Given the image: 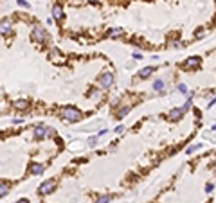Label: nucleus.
Returning <instances> with one entry per match:
<instances>
[{
  "instance_id": "f257e3e1",
  "label": "nucleus",
  "mask_w": 216,
  "mask_h": 203,
  "mask_svg": "<svg viewBox=\"0 0 216 203\" xmlns=\"http://www.w3.org/2000/svg\"><path fill=\"white\" fill-rule=\"evenodd\" d=\"M61 117L65 121H68V122H76V121L81 119V112L76 110V108H72V106H67V108L61 110Z\"/></svg>"
},
{
  "instance_id": "f03ea898",
  "label": "nucleus",
  "mask_w": 216,
  "mask_h": 203,
  "mask_svg": "<svg viewBox=\"0 0 216 203\" xmlns=\"http://www.w3.org/2000/svg\"><path fill=\"white\" fill-rule=\"evenodd\" d=\"M56 135V131L52 130V128H49V126H38L36 130H34V137L38 139V140H41V139H45V137H54Z\"/></svg>"
},
{
  "instance_id": "7ed1b4c3",
  "label": "nucleus",
  "mask_w": 216,
  "mask_h": 203,
  "mask_svg": "<svg viewBox=\"0 0 216 203\" xmlns=\"http://www.w3.org/2000/svg\"><path fill=\"white\" fill-rule=\"evenodd\" d=\"M32 40H34L36 43H43V41L47 40V32H45V29H43L41 25H36V27H34V31H32Z\"/></svg>"
},
{
  "instance_id": "20e7f679",
  "label": "nucleus",
  "mask_w": 216,
  "mask_h": 203,
  "mask_svg": "<svg viewBox=\"0 0 216 203\" xmlns=\"http://www.w3.org/2000/svg\"><path fill=\"white\" fill-rule=\"evenodd\" d=\"M112 83H114V74H112V72H103V74L99 76V85H101V88H108V86H112Z\"/></svg>"
},
{
  "instance_id": "39448f33",
  "label": "nucleus",
  "mask_w": 216,
  "mask_h": 203,
  "mask_svg": "<svg viewBox=\"0 0 216 203\" xmlns=\"http://www.w3.org/2000/svg\"><path fill=\"white\" fill-rule=\"evenodd\" d=\"M54 187H56V182H54V180H47V182H43V184L40 185L38 193H40V194H49V193L54 191Z\"/></svg>"
},
{
  "instance_id": "423d86ee",
  "label": "nucleus",
  "mask_w": 216,
  "mask_h": 203,
  "mask_svg": "<svg viewBox=\"0 0 216 203\" xmlns=\"http://www.w3.org/2000/svg\"><path fill=\"white\" fill-rule=\"evenodd\" d=\"M200 65V58H196V56H193V58H187L186 61H184V65H182V68L184 70H189V68H196Z\"/></svg>"
},
{
  "instance_id": "0eeeda50",
  "label": "nucleus",
  "mask_w": 216,
  "mask_h": 203,
  "mask_svg": "<svg viewBox=\"0 0 216 203\" xmlns=\"http://www.w3.org/2000/svg\"><path fill=\"white\" fill-rule=\"evenodd\" d=\"M52 18H54V20H58V22L63 18V9H61V5H59V4H54V5H52Z\"/></svg>"
},
{
  "instance_id": "6e6552de",
  "label": "nucleus",
  "mask_w": 216,
  "mask_h": 203,
  "mask_svg": "<svg viewBox=\"0 0 216 203\" xmlns=\"http://www.w3.org/2000/svg\"><path fill=\"white\" fill-rule=\"evenodd\" d=\"M43 169H45V167H43L41 164H32V166L29 167V173H31V175H41Z\"/></svg>"
},
{
  "instance_id": "1a4fd4ad",
  "label": "nucleus",
  "mask_w": 216,
  "mask_h": 203,
  "mask_svg": "<svg viewBox=\"0 0 216 203\" xmlns=\"http://www.w3.org/2000/svg\"><path fill=\"white\" fill-rule=\"evenodd\" d=\"M182 115H184L182 108H180V110H178V108H175V110H171V112H169V119H171V121H178Z\"/></svg>"
},
{
  "instance_id": "9d476101",
  "label": "nucleus",
  "mask_w": 216,
  "mask_h": 203,
  "mask_svg": "<svg viewBox=\"0 0 216 203\" xmlns=\"http://www.w3.org/2000/svg\"><path fill=\"white\" fill-rule=\"evenodd\" d=\"M11 32V23H9V20H2V34H9Z\"/></svg>"
},
{
  "instance_id": "9b49d317",
  "label": "nucleus",
  "mask_w": 216,
  "mask_h": 203,
  "mask_svg": "<svg viewBox=\"0 0 216 203\" xmlns=\"http://www.w3.org/2000/svg\"><path fill=\"white\" fill-rule=\"evenodd\" d=\"M151 72H153V68H151V67H146V68H142V70L139 72V77L146 79V77H150V76H151Z\"/></svg>"
},
{
  "instance_id": "f8f14e48",
  "label": "nucleus",
  "mask_w": 216,
  "mask_h": 203,
  "mask_svg": "<svg viewBox=\"0 0 216 203\" xmlns=\"http://www.w3.org/2000/svg\"><path fill=\"white\" fill-rule=\"evenodd\" d=\"M153 90H155V92H162V90H164V81H162V79H157V81L153 83Z\"/></svg>"
},
{
  "instance_id": "ddd939ff",
  "label": "nucleus",
  "mask_w": 216,
  "mask_h": 203,
  "mask_svg": "<svg viewBox=\"0 0 216 203\" xmlns=\"http://www.w3.org/2000/svg\"><path fill=\"white\" fill-rule=\"evenodd\" d=\"M27 101H23V99H20V101H14V108L16 110H23V108H27Z\"/></svg>"
},
{
  "instance_id": "4468645a",
  "label": "nucleus",
  "mask_w": 216,
  "mask_h": 203,
  "mask_svg": "<svg viewBox=\"0 0 216 203\" xmlns=\"http://www.w3.org/2000/svg\"><path fill=\"white\" fill-rule=\"evenodd\" d=\"M123 34V29H112V31H108V36L110 38H117V36H121Z\"/></svg>"
},
{
  "instance_id": "2eb2a0df",
  "label": "nucleus",
  "mask_w": 216,
  "mask_h": 203,
  "mask_svg": "<svg viewBox=\"0 0 216 203\" xmlns=\"http://www.w3.org/2000/svg\"><path fill=\"white\" fill-rule=\"evenodd\" d=\"M128 112H130V106H124V108H121V110L117 112V117H119V119H123V117H124Z\"/></svg>"
},
{
  "instance_id": "dca6fc26",
  "label": "nucleus",
  "mask_w": 216,
  "mask_h": 203,
  "mask_svg": "<svg viewBox=\"0 0 216 203\" xmlns=\"http://www.w3.org/2000/svg\"><path fill=\"white\" fill-rule=\"evenodd\" d=\"M108 202H110V196H99L96 200V203H108Z\"/></svg>"
},
{
  "instance_id": "f3484780",
  "label": "nucleus",
  "mask_w": 216,
  "mask_h": 203,
  "mask_svg": "<svg viewBox=\"0 0 216 203\" xmlns=\"http://www.w3.org/2000/svg\"><path fill=\"white\" fill-rule=\"evenodd\" d=\"M189 106H191V99H187V101H186V104H184V106H182V112H184V113H186V112H187V110H189Z\"/></svg>"
},
{
  "instance_id": "a211bd4d",
  "label": "nucleus",
  "mask_w": 216,
  "mask_h": 203,
  "mask_svg": "<svg viewBox=\"0 0 216 203\" xmlns=\"http://www.w3.org/2000/svg\"><path fill=\"white\" fill-rule=\"evenodd\" d=\"M5 193H7V185H5V184H2V189H0V196L4 198V196H5Z\"/></svg>"
},
{
  "instance_id": "6ab92c4d",
  "label": "nucleus",
  "mask_w": 216,
  "mask_h": 203,
  "mask_svg": "<svg viewBox=\"0 0 216 203\" xmlns=\"http://www.w3.org/2000/svg\"><path fill=\"white\" fill-rule=\"evenodd\" d=\"M213 189H214L213 184H207V185H205V193H213Z\"/></svg>"
},
{
  "instance_id": "aec40b11",
  "label": "nucleus",
  "mask_w": 216,
  "mask_h": 203,
  "mask_svg": "<svg viewBox=\"0 0 216 203\" xmlns=\"http://www.w3.org/2000/svg\"><path fill=\"white\" fill-rule=\"evenodd\" d=\"M178 90H180L182 94H187V86H186V85H180V86H178Z\"/></svg>"
},
{
  "instance_id": "412c9836",
  "label": "nucleus",
  "mask_w": 216,
  "mask_h": 203,
  "mask_svg": "<svg viewBox=\"0 0 216 203\" xmlns=\"http://www.w3.org/2000/svg\"><path fill=\"white\" fill-rule=\"evenodd\" d=\"M18 5H22V7H29V4H27L25 0H18Z\"/></svg>"
},
{
  "instance_id": "4be33fe9",
  "label": "nucleus",
  "mask_w": 216,
  "mask_h": 203,
  "mask_svg": "<svg viewBox=\"0 0 216 203\" xmlns=\"http://www.w3.org/2000/svg\"><path fill=\"white\" fill-rule=\"evenodd\" d=\"M198 148H200V144H196V146H191V148L187 149V153H193V151H195V149H198Z\"/></svg>"
},
{
  "instance_id": "5701e85b",
  "label": "nucleus",
  "mask_w": 216,
  "mask_h": 203,
  "mask_svg": "<svg viewBox=\"0 0 216 203\" xmlns=\"http://www.w3.org/2000/svg\"><path fill=\"white\" fill-rule=\"evenodd\" d=\"M133 58H135V59H142V54H141V52H133Z\"/></svg>"
},
{
  "instance_id": "b1692460",
  "label": "nucleus",
  "mask_w": 216,
  "mask_h": 203,
  "mask_svg": "<svg viewBox=\"0 0 216 203\" xmlns=\"http://www.w3.org/2000/svg\"><path fill=\"white\" fill-rule=\"evenodd\" d=\"M123 130H124L123 126H117V128H115V131H117V133H123Z\"/></svg>"
},
{
  "instance_id": "393cba45",
  "label": "nucleus",
  "mask_w": 216,
  "mask_h": 203,
  "mask_svg": "<svg viewBox=\"0 0 216 203\" xmlns=\"http://www.w3.org/2000/svg\"><path fill=\"white\" fill-rule=\"evenodd\" d=\"M90 144L94 146V144H97V137H94V139H90Z\"/></svg>"
},
{
  "instance_id": "a878e982",
  "label": "nucleus",
  "mask_w": 216,
  "mask_h": 203,
  "mask_svg": "<svg viewBox=\"0 0 216 203\" xmlns=\"http://www.w3.org/2000/svg\"><path fill=\"white\" fill-rule=\"evenodd\" d=\"M16 203H29L27 200H20V202H16Z\"/></svg>"
},
{
  "instance_id": "bb28decb",
  "label": "nucleus",
  "mask_w": 216,
  "mask_h": 203,
  "mask_svg": "<svg viewBox=\"0 0 216 203\" xmlns=\"http://www.w3.org/2000/svg\"><path fill=\"white\" fill-rule=\"evenodd\" d=\"M214 175H216V167H214Z\"/></svg>"
},
{
  "instance_id": "cd10ccee",
  "label": "nucleus",
  "mask_w": 216,
  "mask_h": 203,
  "mask_svg": "<svg viewBox=\"0 0 216 203\" xmlns=\"http://www.w3.org/2000/svg\"><path fill=\"white\" fill-rule=\"evenodd\" d=\"M96 2H97V0H96Z\"/></svg>"
}]
</instances>
